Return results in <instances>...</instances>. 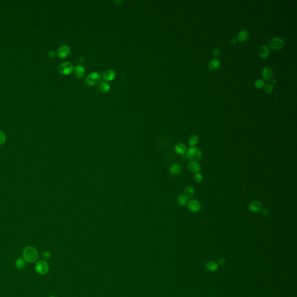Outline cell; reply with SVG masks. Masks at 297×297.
<instances>
[{
    "label": "cell",
    "instance_id": "1",
    "mask_svg": "<svg viewBox=\"0 0 297 297\" xmlns=\"http://www.w3.org/2000/svg\"><path fill=\"white\" fill-rule=\"evenodd\" d=\"M23 258L26 262L29 263L35 262L38 258V252L33 247H27L23 250Z\"/></svg>",
    "mask_w": 297,
    "mask_h": 297
},
{
    "label": "cell",
    "instance_id": "2",
    "mask_svg": "<svg viewBox=\"0 0 297 297\" xmlns=\"http://www.w3.org/2000/svg\"><path fill=\"white\" fill-rule=\"evenodd\" d=\"M186 157L191 161H197L201 159L202 152L197 147H191L186 151Z\"/></svg>",
    "mask_w": 297,
    "mask_h": 297
},
{
    "label": "cell",
    "instance_id": "3",
    "mask_svg": "<svg viewBox=\"0 0 297 297\" xmlns=\"http://www.w3.org/2000/svg\"><path fill=\"white\" fill-rule=\"evenodd\" d=\"M269 46L273 49H282L285 45V40L280 37L272 38L268 42Z\"/></svg>",
    "mask_w": 297,
    "mask_h": 297
},
{
    "label": "cell",
    "instance_id": "4",
    "mask_svg": "<svg viewBox=\"0 0 297 297\" xmlns=\"http://www.w3.org/2000/svg\"><path fill=\"white\" fill-rule=\"evenodd\" d=\"M57 69L60 73L67 75L71 73L73 70V66L69 62H62L57 66Z\"/></svg>",
    "mask_w": 297,
    "mask_h": 297
},
{
    "label": "cell",
    "instance_id": "5",
    "mask_svg": "<svg viewBox=\"0 0 297 297\" xmlns=\"http://www.w3.org/2000/svg\"><path fill=\"white\" fill-rule=\"evenodd\" d=\"M101 77L97 72H92L87 76L85 80V82L88 86H95L100 82Z\"/></svg>",
    "mask_w": 297,
    "mask_h": 297
},
{
    "label": "cell",
    "instance_id": "6",
    "mask_svg": "<svg viewBox=\"0 0 297 297\" xmlns=\"http://www.w3.org/2000/svg\"><path fill=\"white\" fill-rule=\"evenodd\" d=\"M48 264L45 260H38L35 265V270L38 274L45 275L49 272Z\"/></svg>",
    "mask_w": 297,
    "mask_h": 297
},
{
    "label": "cell",
    "instance_id": "7",
    "mask_svg": "<svg viewBox=\"0 0 297 297\" xmlns=\"http://www.w3.org/2000/svg\"><path fill=\"white\" fill-rule=\"evenodd\" d=\"M187 204L189 210L193 212H197L199 211L201 207V204L197 200H191L187 202Z\"/></svg>",
    "mask_w": 297,
    "mask_h": 297
},
{
    "label": "cell",
    "instance_id": "8",
    "mask_svg": "<svg viewBox=\"0 0 297 297\" xmlns=\"http://www.w3.org/2000/svg\"><path fill=\"white\" fill-rule=\"evenodd\" d=\"M262 76L266 81H270L274 76V72L272 69L269 66H265L262 69Z\"/></svg>",
    "mask_w": 297,
    "mask_h": 297
},
{
    "label": "cell",
    "instance_id": "9",
    "mask_svg": "<svg viewBox=\"0 0 297 297\" xmlns=\"http://www.w3.org/2000/svg\"><path fill=\"white\" fill-rule=\"evenodd\" d=\"M187 168L189 171H191L192 173L197 174L199 173L200 171H201V167L197 161H191L187 165Z\"/></svg>",
    "mask_w": 297,
    "mask_h": 297
},
{
    "label": "cell",
    "instance_id": "10",
    "mask_svg": "<svg viewBox=\"0 0 297 297\" xmlns=\"http://www.w3.org/2000/svg\"><path fill=\"white\" fill-rule=\"evenodd\" d=\"M220 62L217 58H214L208 64V69L210 71L215 72L220 68Z\"/></svg>",
    "mask_w": 297,
    "mask_h": 297
},
{
    "label": "cell",
    "instance_id": "11",
    "mask_svg": "<svg viewBox=\"0 0 297 297\" xmlns=\"http://www.w3.org/2000/svg\"><path fill=\"white\" fill-rule=\"evenodd\" d=\"M70 49L67 45H62L57 49V55L61 58H65L69 55Z\"/></svg>",
    "mask_w": 297,
    "mask_h": 297
},
{
    "label": "cell",
    "instance_id": "12",
    "mask_svg": "<svg viewBox=\"0 0 297 297\" xmlns=\"http://www.w3.org/2000/svg\"><path fill=\"white\" fill-rule=\"evenodd\" d=\"M250 211L254 213H257L261 211L262 204L258 201H253L249 204Z\"/></svg>",
    "mask_w": 297,
    "mask_h": 297
},
{
    "label": "cell",
    "instance_id": "13",
    "mask_svg": "<svg viewBox=\"0 0 297 297\" xmlns=\"http://www.w3.org/2000/svg\"><path fill=\"white\" fill-rule=\"evenodd\" d=\"M270 50L267 45H263L260 47L258 50V55L262 59L267 58L269 56Z\"/></svg>",
    "mask_w": 297,
    "mask_h": 297
},
{
    "label": "cell",
    "instance_id": "14",
    "mask_svg": "<svg viewBox=\"0 0 297 297\" xmlns=\"http://www.w3.org/2000/svg\"><path fill=\"white\" fill-rule=\"evenodd\" d=\"M74 72L75 76L79 79L82 78L85 76L86 70L84 67L82 65H77L74 69Z\"/></svg>",
    "mask_w": 297,
    "mask_h": 297
},
{
    "label": "cell",
    "instance_id": "15",
    "mask_svg": "<svg viewBox=\"0 0 297 297\" xmlns=\"http://www.w3.org/2000/svg\"><path fill=\"white\" fill-rule=\"evenodd\" d=\"M116 77V73L113 70H106L103 73V78L106 82H111Z\"/></svg>",
    "mask_w": 297,
    "mask_h": 297
},
{
    "label": "cell",
    "instance_id": "16",
    "mask_svg": "<svg viewBox=\"0 0 297 297\" xmlns=\"http://www.w3.org/2000/svg\"><path fill=\"white\" fill-rule=\"evenodd\" d=\"M248 37H249V33L248 32L247 30H241L237 34L236 38L237 40V41L243 42L247 40Z\"/></svg>",
    "mask_w": 297,
    "mask_h": 297
},
{
    "label": "cell",
    "instance_id": "17",
    "mask_svg": "<svg viewBox=\"0 0 297 297\" xmlns=\"http://www.w3.org/2000/svg\"><path fill=\"white\" fill-rule=\"evenodd\" d=\"M195 194V189L193 186L191 185H188L186 187H185L183 191V195L185 196L187 199H191Z\"/></svg>",
    "mask_w": 297,
    "mask_h": 297
},
{
    "label": "cell",
    "instance_id": "18",
    "mask_svg": "<svg viewBox=\"0 0 297 297\" xmlns=\"http://www.w3.org/2000/svg\"><path fill=\"white\" fill-rule=\"evenodd\" d=\"M175 151L178 154L184 155L186 151V146L183 143H178L175 145Z\"/></svg>",
    "mask_w": 297,
    "mask_h": 297
},
{
    "label": "cell",
    "instance_id": "19",
    "mask_svg": "<svg viewBox=\"0 0 297 297\" xmlns=\"http://www.w3.org/2000/svg\"><path fill=\"white\" fill-rule=\"evenodd\" d=\"M170 171L173 175H179L182 172V167L178 164H174L171 166Z\"/></svg>",
    "mask_w": 297,
    "mask_h": 297
},
{
    "label": "cell",
    "instance_id": "20",
    "mask_svg": "<svg viewBox=\"0 0 297 297\" xmlns=\"http://www.w3.org/2000/svg\"><path fill=\"white\" fill-rule=\"evenodd\" d=\"M110 88V85L107 82H102L99 85V89L103 93H107Z\"/></svg>",
    "mask_w": 297,
    "mask_h": 297
},
{
    "label": "cell",
    "instance_id": "21",
    "mask_svg": "<svg viewBox=\"0 0 297 297\" xmlns=\"http://www.w3.org/2000/svg\"><path fill=\"white\" fill-rule=\"evenodd\" d=\"M199 141V136L197 135H193L189 139L188 143H189V145L190 146L194 147L198 143Z\"/></svg>",
    "mask_w": 297,
    "mask_h": 297
},
{
    "label": "cell",
    "instance_id": "22",
    "mask_svg": "<svg viewBox=\"0 0 297 297\" xmlns=\"http://www.w3.org/2000/svg\"><path fill=\"white\" fill-rule=\"evenodd\" d=\"M26 265V261L23 258H17V260H16V262H15L16 267H17V269H19V270H22V269L25 268Z\"/></svg>",
    "mask_w": 297,
    "mask_h": 297
},
{
    "label": "cell",
    "instance_id": "23",
    "mask_svg": "<svg viewBox=\"0 0 297 297\" xmlns=\"http://www.w3.org/2000/svg\"><path fill=\"white\" fill-rule=\"evenodd\" d=\"M187 199L183 195H179L178 198H177V201H178V203L179 204V205L182 206V207H183L185 205H186L187 204Z\"/></svg>",
    "mask_w": 297,
    "mask_h": 297
},
{
    "label": "cell",
    "instance_id": "24",
    "mask_svg": "<svg viewBox=\"0 0 297 297\" xmlns=\"http://www.w3.org/2000/svg\"><path fill=\"white\" fill-rule=\"evenodd\" d=\"M206 268H207L208 270L213 272V271L215 270L216 269L218 268V265L216 264L215 262L210 261L206 265Z\"/></svg>",
    "mask_w": 297,
    "mask_h": 297
},
{
    "label": "cell",
    "instance_id": "25",
    "mask_svg": "<svg viewBox=\"0 0 297 297\" xmlns=\"http://www.w3.org/2000/svg\"><path fill=\"white\" fill-rule=\"evenodd\" d=\"M264 88L265 93L266 94H271L274 89L273 85L272 84V83H270V82L266 84L264 87Z\"/></svg>",
    "mask_w": 297,
    "mask_h": 297
},
{
    "label": "cell",
    "instance_id": "26",
    "mask_svg": "<svg viewBox=\"0 0 297 297\" xmlns=\"http://www.w3.org/2000/svg\"><path fill=\"white\" fill-rule=\"evenodd\" d=\"M254 86L257 89H261L265 86V81L262 79H258L254 83Z\"/></svg>",
    "mask_w": 297,
    "mask_h": 297
},
{
    "label": "cell",
    "instance_id": "27",
    "mask_svg": "<svg viewBox=\"0 0 297 297\" xmlns=\"http://www.w3.org/2000/svg\"><path fill=\"white\" fill-rule=\"evenodd\" d=\"M194 179H195V181L196 182L199 183L203 181V176L200 173H197V174H195V175L194 176Z\"/></svg>",
    "mask_w": 297,
    "mask_h": 297
},
{
    "label": "cell",
    "instance_id": "28",
    "mask_svg": "<svg viewBox=\"0 0 297 297\" xmlns=\"http://www.w3.org/2000/svg\"><path fill=\"white\" fill-rule=\"evenodd\" d=\"M6 141V136L2 131H0V145L4 143Z\"/></svg>",
    "mask_w": 297,
    "mask_h": 297
},
{
    "label": "cell",
    "instance_id": "29",
    "mask_svg": "<svg viewBox=\"0 0 297 297\" xmlns=\"http://www.w3.org/2000/svg\"><path fill=\"white\" fill-rule=\"evenodd\" d=\"M51 254L49 251H46L45 252H43V254H42V257L45 260H49L51 258Z\"/></svg>",
    "mask_w": 297,
    "mask_h": 297
},
{
    "label": "cell",
    "instance_id": "30",
    "mask_svg": "<svg viewBox=\"0 0 297 297\" xmlns=\"http://www.w3.org/2000/svg\"><path fill=\"white\" fill-rule=\"evenodd\" d=\"M220 55V51L219 49H214L212 51V55L214 57L216 58V57H219Z\"/></svg>",
    "mask_w": 297,
    "mask_h": 297
},
{
    "label": "cell",
    "instance_id": "31",
    "mask_svg": "<svg viewBox=\"0 0 297 297\" xmlns=\"http://www.w3.org/2000/svg\"><path fill=\"white\" fill-rule=\"evenodd\" d=\"M269 212H269V210H268V209H266V208L264 209V210H262V214H263L265 216H268L269 214Z\"/></svg>",
    "mask_w": 297,
    "mask_h": 297
},
{
    "label": "cell",
    "instance_id": "32",
    "mask_svg": "<svg viewBox=\"0 0 297 297\" xmlns=\"http://www.w3.org/2000/svg\"><path fill=\"white\" fill-rule=\"evenodd\" d=\"M237 42V40L236 38H232L230 40V43L232 45H236Z\"/></svg>",
    "mask_w": 297,
    "mask_h": 297
},
{
    "label": "cell",
    "instance_id": "33",
    "mask_svg": "<svg viewBox=\"0 0 297 297\" xmlns=\"http://www.w3.org/2000/svg\"><path fill=\"white\" fill-rule=\"evenodd\" d=\"M49 57H51V58H53V57H55L56 53H55V52L54 51H50L49 52Z\"/></svg>",
    "mask_w": 297,
    "mask_h": 297
},
{
    "label": "cell",
    "instance_id": "34",
    "mask_svg": "<svg viewBox=\"0 0 297 297\" xmlns=\"http://www.w3.org/2000/svg\"><path fill=\"white\" fill-rule=\"evenodd\" d=\"M219 263H220V265L224 264V263H225V260H224V259H223V258L220 259V260H219Z\"/></svg>",
    "mask_w": 297,
    "mask_h": 297
},
{
    "label": "cell",
    "instance_id": "35",
    "mask_svg": "<svg viewBox=\"0 0 297 297\" xmlns=\"http://www.w3.org/2000/svg\"><path fill=\"white\" fill-rule=\"evenodd\" d=\"M276 83H277L276 79H273L272 82V84H273V85H275V84H276Z\"/></svg>",
    "mask_w": 297,
    "mask_h": 297
},
{
    "label": "cell",
    "instance_id": "36",
    "mask_svg": "<svg viewBox=\"0 0 297 297\" xmlns=\"http://www.w3.org/2000/svg\"><path fill=\"white\" fill-rule=\"evenodd\" d=\"M54 297V296H51V297Z\"/></svg>",
    "mask_w": 297,
    "mask_h": 297
}]
</instances>
